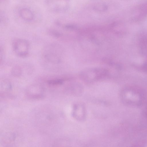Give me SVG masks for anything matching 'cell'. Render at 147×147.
I'll use <instances>...</instances> for the list:
<instances>
[{
    "label": "cell",
    "mask_w": 147,
    "mask_h": 147,
    "mask_svg": "<svg viewBox=\"0 0 147 147\" xmlns=\"http://www.w3.org/2000/svg\"><path fill=\"white\" fill-rule=\"evenodd\" d=\"M63 81V80L61 79L54 78L47 80V82L49 85L55 86L61 84Z\"/></svg>",
    "instance_id": "obj_11"
},
{
    "label": "cell",
    "mask_w": 147,
    "mask_h": 147,
    "mask_svg": "<svg viewBox=\"0 0 147 147\" xmlns=\"http://www.w3.org/2000/svg\"><path fill=\"white\" fill-rule=\"evenodd\" d=\"M11 75L15 77H18L21 76L22 74V69L19 66H16L13 67L11 71Z\"/></svg>",
    "instance_id": "obj_8"
},
{
    "label": "cell",
    "mask_w": 147,
    "mask_h": 147,
    "mask_svg": "<svg viewBox=\"0 0 147 147\" xmlns=\"http://www.w3.org/2000/svg\"><path fill=\"white\" fill-rule=\"evenodd\" d=\"M42 90V87L39 85L37 84L32 85L30 86L28 89V91H32V92H32V93H34L29 95V96L33 98H40L42 97V95L40 93H41Z\"/></svg>",
    "instance_id": "obj_6"
},
{
    "label": "cell",
    "mask_w": 147,
    "mask_h": 147,
    "mask_svg": "<svg viewBox=\"0 0 147 147\" xmlns=\"http://www.w3.org/2000/svg\"><path fill=\"white\" fill-rule=\"evenodd\" d=\"M108 8V7L106 5L99 3L94 5L93 7V9L94 11L102 12L106 11Z\"/></svg>",
    "instance_id": "obj_10"
},
{
    "label": "cell",
    "mask_w": 147,
    "mask_h": 147,
    "mask_svg": "<svg viewBox=\"0 0 147 147\" xmlns=\"http://www.w3.org/2000/svg\"><path fill=\"white\" fill-rule=\"evenodd\" d=\"M18 13L20 18L24 21L27 22L32 21L34 18V16L33 12L30 9L23 7L20 9Z\"/></svg>",
    "instance_id": "obj_4"
},
{
    "label": "cell",
    "mask_w": 147,
    "mask_h": 147,
    "mask_svg": "<svg viewBox=\"0 0 147 147\" xmlns=\"http://www.w3.org/2000/svg\"><path fill=\"white\" fill-rule=\"evenodd\" d=\"M15 138V135L12 133H6L3 137V140L5 142H11L13 141Z\"/></svg>",
    "instance_id": "obj_9"
},
{
    "label": "cell",
    "mask_w": 147,
    "mask_h": 147,
    "mask_svg": "<svg viewBox=\"0 0 147 147\" xmlns=\"http://www.w3.org/2000/svg\"><path fill=\"white\" fill-rule=\"evenodd\" d=\"M12 46L13 51L19 57H24L29 54L30 44L27 40L20 38L15 39L13 41Z\"/></svg>",
    "instance_id": "obj_1"
},
{
    "label": "cell",
    "mask_w": 147,
    "mask_h": 147,
    "mask_svg": "<svg viewBox=\"0 0 147 147\" xmlns=\"http://www.w3.org/2000/svg\"><path fill=\"white\" fill-rule=\"evenodd\" d=\"M54 48L47 51L44 54L43 57L48 62L52 64H55L59 62V60L57 54L54 52Z\"/></svg>",
    "instance_id": "obj_5"
},
{
    "label": "cell",
    "mask_w": 147,
    "mask_h": 147,
    "mask_svg": "<svg viewBox=\"0 0 147 147\" xmlns=\"http://www.w3.org/2000/svg\"><path fill=\"white\" fill-rule=\"evenodd\" d=\"M131 20L134 22L141 20L147 17V2L141 4L133 11Z\"/></svg>",
    "instance_id": "obj_3"
},
{
    "label": "cell",
    "mask_w": 147,
    "mask_h": 147,
    "mask_svg": "<svg viewBox=\"0 0 147 147\" xmlns=\"http://www.w3.org/2000/svg\"><path fill=\"white\" fill-rule=\"evenodd\" d=\"M69 0H45L47 8L53 12L60 13L65 11L68 8L67 2Z\"/></svg>",
    "instance_id": "obj_2"
},
{
    "label": "cell",
    "mask_w": 147,
    "mask_h": 147,
    "mask_svg": "<svg viewBox=\"0 0 147 147\" xmlns=\"http://www.w3.org/2000/svg\"><path fill=\"white\" fill-rule=\"evenodd\" d=\"M1 91L7 92L11 90L12 86L10 82L7 79H2L1 80L0 84Z\"/></svg>",
    "instance_id": "obj_7"
}]
</instances>
